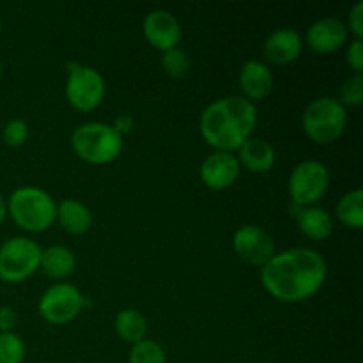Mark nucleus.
Returning <instances> with one entry per match:
<instances>
[{
  "instance_id": "obj_29",
  "label": "nucleus",
  "mask_w": 363,
  "mask_h": 363,
  "mask_svg": "<svg viewBox=\"0 0 363 363\" xmlns=\"http://www.w3.org/2000/svg\"><path fill=\"white\" fill-rule=\"evenodd\" d=\"M16 321L18 315L13 307H0V333L13 332V328L16 326Z\"/></svg>"
},
{
  "instance_id": "obj_24",
  "label": "nucleus",
  "mask_w": 363,
  "mask_h": 363,
  "mask_svg": "<svg viewBox=\"0 0 363 363\" xmlns=\"http://www.w3.org/2000/svg\"><path fill=\"white\" fill-rule=\"evenodd\" d=\"M190 64H191L190 57H188V53L184 52L183 48H179V46L163 52L162 66L169 77L172 78L186 77V73L190 71Z\"/></svg>"
},
{
  "instance_id": "obj_13",
  "label": "nucleus",
  "mask_w": 363,
  "mask_h": 363,
  "mask_svg": "<svg viewBox=\"0 0 363 363\" xmlns=\"http://www.w3.org/2000/svg\"><path fill=\"white\" fill-rule=\"evenodd\" d=\"M347 38L350 30L346 23L335 16L319 18L307 28V45L319 53H332L342 48Z\"/></svg>"
},
{
  "instance_id": "obj_18",
  "label": "nucleus",
  "mask_w": 363,
  "mask_h": 363,
  "mask_svg": "<svg viewBox=\"0 0 363 363\" xmlns=\"http://www.w3.org/2000/svg\"><path fill=\"white\" fill-rule=\"evenodd\" d=\"M57 220L66 233L73 236L85 234L92 227V213L77 199H64L57 204Z\"/></svg>"
},
{
  "instance_id": "obj_25",
  "label": "nucleus",
  "mask_w": 363,
  "mask_h": 363,
  "mask_svg": "<svg viewBox=\"0 0 363 363\" xmlns=\"http://www.w3.org/2000/svg\"><path fill=\"white\" fill-rule=\"evenodd\" d=\"M340 103L344 106H360L363 103V77L354 73L346 78L340 87Z\"/></svg>"
},
{
  "instance_id": "obj_20",
  "label": "nucleus",
  "mask_w": 363,
  "mask_h": 363,
  "mask_svg": "<svg viewBox=\"0 0 363 363\" xmlns=\"http://www.w3.org/2000/svg\"><path fill=\"white\" fill-rule=\"evenodd\" d=\"M116 332L124 342L133 346L147 335V319L137 308H123L116 318Z\"/></svg>"
},
{
  "instance_id": "obj_27",
  "label": "nucleus",
  "mask_w": 363,
  "mask_h": 363,
  "mask_svg": "<svg viewBox=\"0 0 363 363\" xmlns=\"http://www.w3.org/2000/svg\"><path fill=\"white\" fill-rule=\"evenodd\" d=\"M347 64L351 66V69L357 74H362L363 71V41L362 39L354 38L350 43V48H347Z\"/></svg>"
},
{
  "instance_id": "obj_21",
  "label": "nucleus",
  "mask_w": 363,
  "mask_h": 363,
  "mask_svg": "<svg viewBox=\"0 0 363 363\" xmlns=\"http://www.w3.org/2000/svg\"><path fill=\"white\" fill-rule=\"evenodd\" d=\"M337 218L350 229L363 227V191L360 188L342 195L337 202Z\"/></svg>"
},
{
  "instance_id": "obj_3",
  "label": "nucleus",
  "mask_w": 363,
  "mask_h": 363,
  "mask_svg": "<svg viewBox=\"0 0 363 363\" xmlns=\"http://www.w3.org/2000/svg\"><path fill=\"white\" fill-rule=\"evenodd\" d=\"M7 213L20 229L45 233L57 220V202L41 188L21 186L11 194Z\"/></svg>"
},
{
  "instance_id": "obj_5",
  "label": "nucleus",
  "mask_w": 363,
  "mask_h": 363,
  "mask_svg": "<svg viewBox=\"0 0 363 363\" xmlns=\"http://www.w3.org/2000/svg\"><path fill=\"white\" fill-rule=\"evenodd\" d=\"M347 124L346 106L332 96H321L308 103L303 112V130L318 144H332Z\"/></svg>"
},
{
  "instance_id": "obj_28",
  "label": "nucleus",
  "mask_w": 363,
  "mask_h": 363,
  "mask_svg": "<svg viewBox=\"0 0 363 363\" xmlns=\"http://www.w3.org/2000/svg\"><path fill=\"white\" fill-rule=\"evenodd\" d=\"M347 30L353 32L354 38H363V2H357L350 13V20H347Z\"/></svg>"
},
{
  "instance_id": "obj_17",
  "label": "nucleus",
  "mask_w": 363,
  "mask_h": 363,
  "mask_svg": "<svg viewBox=\"0 0 363 363\" xmlns=\"http://www.w3.org/2000/svg\"><path fill=\"white\" fill-rule=\"evenodd\" d=\"M238 162L248 169L250 172L264 174L273 169L277 162V155L273 145L264 138H254L250 137L247 142L241 144L238 149Z\"/></svg>"
},
{
  "instance_id": "obj_19",
  "label": "nucleus",
  "mask_w": 363,
  "mask_h": 363,
  "mask_svg": "<svg viewBox=\"0 0 363 363\" xmlns=\"http://www.w3.org/2000/svg\"><path fill=\"white\" fill-rule=\"evenodd\" d=\"M74 266H77V257L69 248L62 247V245H55V247H48L46 250H43L41 262H39L43 273L52 279H66L73 273Z\"/></svg>"
},
{
  "instance_id": "obj_9",
  "label": "nucleus",
  "mask_w": 363,
  "mask_h": 363,
  "mask_svg": "<svg viewBox=\"0 0 363 363\" xmlns=\"http://www.w3.org/2000/svg\"><path fill=\"white\" fill-rule=\"evenodd\" d=\"M66 98L73 108L91 112L105 98V78L94 67L78 64L67 74Z\"/></svg>"
},
{
  "instance_id": "obj_31",
  "label": "nucleus",
  "mask_w": 363,
  "mask_h": 363,
  "mask_svg": "<svg viewBox=\"0 0 363 363\" xmlns=\"http://www.w3.org/2000/svg\"><path fill=\"white\" fill-rule=\"evenodd\" d=\"M6 216H7V202H6V199L0 195V223L6 220Z\"/></svg>"
},
{
  "instance_id": "obj_10",
  "label": "nucleus",
  "mask_w": 363,
  "mask_h": 363,
  "mask_svg": "<svg viewBox=\"0 0 363 363\" xmlns=\"http://www.w3.org/2000/svg\"><path fill=\"white\" fill-rule=\"evenodd\" d=\"M233 248L241 261L252 266L268 264L277 254L275 241L259 225H243L234 233Z\"/></svg>"
},
{
  "instance_id": "obj_8",
  "label": "nucleus",
  "mask_w": 363,
  "mask_h": 363,
  "mask_svg": "<svg viewBox=\"0 0 363 363\" xmlns=\"http://www.w3.org/2000/svg\"><path fill=\"white\" fill-rule=\"evenodd\" d=\"M85 307V296L73 284H55L43 293L39 300V314L50 325L71 323Z\"/></svg>"
},
{
  "instance_id": "obj_30",
  "label": "nucleus",
  "mask_w": 363,
  "mask_h": 363,
  "mask_svg": "<svg viewBox=\"0 0 363 363\" xmlns=\"http://www.w3.org/2000/svg\"><path fill=\"white\" fill-rule=\"evenodd\" d=\"M112 128L121 135V137H123V135L130 133V131L133 130L135 119L130 116V113H121V116H117L116 119H113Z\"/></svg>"
},
{
  "instance_id": "obj_7",
  "label": "nucleus",
  "mask_w": 363,
  "mask_h": 363,
  "mask_svg": "<svg viewBox=\"0 0 363 363\" xmlns=\"http://www.w3.org/2000/svg\"><path fill=\"white\" fill-rule=\"evenodd\" d=\"M330 172L325 163L318 160H305L298 163L289 176V195L294 206H315L326 194Z\"/></svg>"
},
{
  "instance_id": "obj_32",
  "label": "nucleus",
  "mask_w": 363,
  "mask_h": 363,
  "mask_svg": "<svg viewBox=\"0 0 363 363\" xmlns=\"http://www.w3.org/2000/svg\"><path fill=\"white\" fill-rule=\"evenodd\" d=\"M0 77H2V60H0Z\"/></svg>"
},
{
  "instance_id": "obj_6",
  "label": "nucleus",
  "mask_w": 363,
  "mask_h": 363,
  "mask_svg": "<svg viewBox=\"0 0 363 363\" xmlns=\"http://www.w3.org/2000/svg\"><path fill=\"white\" fill-rule=\"evenodd\" d=\"M43 248L25 236H14L0 247V279L16 284L27 280L39 269Z\"/></svg>"
},
{
  "instance_id": "obj_26",
  "label": "nucleus",
  "mask_w": 363,
  "mask_h": 363,
  "mask_svg": "<svg viewBox=\"0 0 363 363\" xmlns=\"http://www.w3.org/2000/svg\"><path fill=\"white\" fill-rule=\"evenodd\" d=\"M28 138V124L23 119H9L2 130V140L9 147H21Z\"/></svg>"
},
{
  "instance_id": "obj_15",
  "label": "nucleus",
  "mask_w": 363,
  "mask_h": 363,
  "mask_svg": "<svg viewBox=\"0 0 363 363\" xmlns=\"http://www.w3.org/2000/svg\"><path fill=\"white\" fill-rule=\"evenodd\" d=\"M240 87L248 101H261L273 89L272 69L262 60H247L240 71Z\"/></svg>"
},
{
  "instance_id": "obj_23",
  "label": "nucleus",
  "mask_w": 363,
  "mask_h": 363,
  "mask_svg": "<svg viewBox=\"0 0 363 363\" xmlns=\"http://www.w3.org/2000/svg\"><path fill=\"white\" fill-rule=\"evenodd\" d=\"M25 344L20 335L13 332L0 333V363H23Z\"/></svg>"
},
{
  "instance_id": "obj_22",
  "label": "nucleus",
  "mask_w": 363,
  "mask_h": 363,
  "mask_svg": "<svg viewBox=\"0 0 363 363\" xmlns=\"http://www.w3.org/2000/svg\"><path fill=\"white\" fill-rule=\"evenodd\" d=\"M130 363H167L165 350L156 340L144 339L131 346Z\"/></svg>"
},
{
  "instance_id": "obj_11",
  "label": "nucleus",
  "mask_w": 363,
  "mask_h": 363,
  "mask_svg": "<svg viewBox=\"0 0 363 363\" xmlns=\"http://www.w3.org/2000/svg\"><path fill=\"white\" fill-rule=\"evenodd\" d=\"M241 165L234 152L215 151L202 162L201 179L211 190H227L236 183Z\"/></svg>"
},
{
  "instance_id": "obj_14",
  "label": "nucleus",
  "mask_w": 363,
  "mask_h": 363,
  "mask_svg": "<svg viewBox=\"0 0 363 363\" xmlns=\"http://www.w3.org/2000/svg\"><path fill=\"white\" fill-rule=\"evenodd\" d=\"M262 52L266 60L277 66L294 62L303 52V39L294 28H277L268 35Z\"/></svg>"
},
{
  "instance_id": "obj_16",
  "label": "nucleus",
  "mask_w": 363,
  "mask_h": 363,
  "mask_svg": "<svg viewBox=\"0 0 363 363\" xmlns=\"http://www.w3.org/2000/svg\"><path fill=\"white\" fill-rule=\"evenodd\" d=\"M291 215L296 220L301 233L311 240H326L333 233V216L319 206H294L291 208Z\"/></svg>"
},
{
  "instance_id": "obj_33",
  "label": "nucleus",
  "mask_w": 363,
  "mask_h": 363,
  "mask_svg": "<svg viewBox=\"0 0 363 363\" xmlns=\"http://www.w3.org/2000/svg\"><path fill=\"white\" fill-rule=\"evenodd\" d=\"M0 32H2V18H0Z\"/></svg>"
},
{
  "instance_id": "obj_2",
  "label": "nucleus",
  "mask_w": 363,
  "mask_h": 363,
  "mask_svg": "<svg viewBox=\"0 0 363 363\" xmlns=\"http://www.w3.org/2000/svg\"><path fill=\"white\" fill-rule=\"evenodd\" d=\"M257 124V108L243 96L215 99L201 116L202 138L216 151L233 152L252 137Z\"/></svg>"
},
{
  "instance_id": "obj_1",
  "label": "nucleus",
  "mask_w": 363,
  "mask_h": 363,
  "mask_svg": "<svg viewBox=\"0 0 363 363\" xmlns=\"http://www.w3.org/2000/svg\"><path fill=\"white\" fill-rule=\"evenodd\" d=\"M328 273L325 257L312 248H289L273 255L261 269V282L273 298L286 303H300L314 296Z\"/></svg>"
},
{
  "instance_id": "obj_4",
  "label": "nucleus",
  "mask_w": 363,
  "mask_h": 363,
  "mask_svg": "<svg viewBox=\"0 0 363 363\" xmlns=\"http://www.w3.org/2000/svg\"><path fill=\"white\" fill-rule=\"evenodd\" d=\"M71 145L77 156L94 165L113 162L123 151V137L106 123H84L71 135Z\"/></svg>"
},
{
  "instance_id": "obj_12",
  "label": "nucleus",
  "mask_w": 363,
  "mask_h": 363,
  "mask_svg": "<svg viewBox=\"0 0 363 363\" xmlns=\"http://www.w3.org/2000/svg\"><path fill=\"white\" fill-rule=\"evenodd\" d=\"M144 35L155 48L167 52L181 41V23L170 11L155 9L144 18Z\"/></svg>"
}]
</instances>
